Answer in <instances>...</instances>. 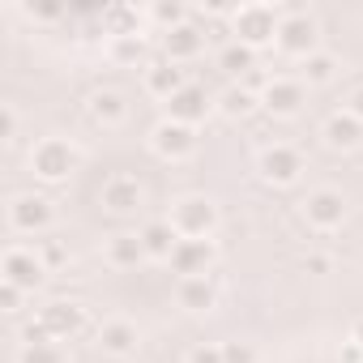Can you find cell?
<instances>
[{
  "mask_svg": "<svg viewBox=\"0 0 363 363\" xmlns=\"http://www.w3.org/2000/svg\"><path fill=\"white\" fill-rule=\"evenodd\" d=\"M167 223H171V231H175L179 240H206V235L214 231V223H218V210H214V201H206V197H179V201L171 206Z\"/></svg>",
  "mask_w": 363,
  "mask_h": 363,
  "instance_id": "cell-1",
  "label": "cell"
},
{
  "mask_svg": "<svg viewBox=\"0 0 363 363\" xmlns=\"http://www.w3.org/2000/svg\"><path fill=\"white\" fill-rule=\"evenodd\" d=\"M274 43H278L286 56H303V60H308V56L316 52V18H312V13H303V9L282 13Z\"/></svg>",
  "mask_w": 363,
  "mask_h": 363,
  "instance_id": "cell-2",
  "label": "cell"
},
{
  "mask_svg": "<svg viewBox=\"0 0 363 363\" xmlns=\"http://www.w3.org/2000/svg\"><path fill=\"white\" fill-rule=\"evenodd\" d=\"M30 167H35L39 179H65V175L77 167V150H73L65 137H43V141H35V150H30Z\"/></svg>",
  "mask_w": 363,
  "mask_h": 363,
  "instance_id": "cell-3",
  "label": "cell"
},
{
  "mask_svg": "<svg viewBox=\"0 0 363 363\" xmlns=\"http://www.w3.org/2000/svg\"><path fill=\"white\" fill-rule=\"evenodd\" d=\"M150 145H154V154H158V158H171V162H179V158H189V154L197 150V137H193V124L162 120V124L150 133Z\"/></svg>",
  "mask_w": 363,
  "mask_h": 363,
  "instance_id": "cell-4",
  "label": "cell"
},
{
  "mask_svg": "<svg viewBox=\"0 0 363 363\" xmlns=\"http://www.w3.org/2000/svg\"><path fill=\"white\" fill-rule=\"evenodd\" d=\"M303 218H308V227H316V231H333V227H342V218H346V201H342V193H337V189H316V193H308V201H303Z\"/></svg>",
  "mask_w": 363,
  "mask_h": 363,
  "instance_id": "cell-5",
  "label": "cell"
},
{
  "mask_svg": "<svg viewBox=\"0 0 363 363\" xmlns=\"http://www.w3.org/2000/svg\"><path fill=\"white\" fill-rule=\"evenodd\" d=\"M43 274H48V265H43V257H39L35 248H9V252H5V282H9V286L35 291V286L43 282Z\"/></svg>",
  "mask_w": 363,
  "mask_h": 363,
  "instance_id": "cell-6",
  "label": "cell"
},
{
  "mask_svg": "<svg viewBox=\"0 0 363 363\" xmlns=\"http://www.w3.org/2000/svg\"><path fill=\"white\" fill-rule=\"evenodd\" d=\"M235 30H240L244 48H261V43H269L278 35V18H274L269 5H248V9L235 13Z\"/></svg>",
  "mask_w": 363,
  "mask_h": 363,
  "instance_id": "cell-7",
  "label": "cell"
},
{
  "mask_svg": "<svg viewBox=\"0 0 363 363\" xmlns=\"http://www.w3.org/2000/svg\"><path fill=\"white\" fill-rule=\"evenodd\" d=\"M303 171V154L295 145H269L261 150V175L269 179V184H295Z\"/></svg>",
  "mask_w": 363,
  "mask_h": 363,
  "instance_id": "cell-8",
  "label": "cell"
},
{
  "mask_svg": "<svg viewBox=\"0 0 363 363\" xmlns=\"http://www.w3.org/2000/svg\"><path fill=\"white\" fill-rule=\"evenodd\" d=\"M48 223H52V201H48V197H35V193L13 197V206H9V227H13L18 235H35V231H43Z\"/></svg>",
  "mask_w": 363,
  "mask_h": 363,
  "instance_id": "cell-9",
  "label": "cell"
},
{
  "mask_svg": "<svg viewBox=\"0 0 363 363\" xmlns=\"http://www.w3.org/2000/svg\"><path fill=\"white\" fill-rule=\"evenodd\" d=\"M82 325H86V312L77 303H48V308H39V333L48 342H65Z\"/></svg>",
  "mask_w": 363,
  "mask_h": 363,
  "instance_id": "cell-10",
  "label": "cell"
},
{
  "mask_svg": "<svg viewBox=\"0 0 363 363\" xmlns=\"http://www.w3.org/2000/svg\"><path fill=\"white\" fill-rule=\"evenodd\" d=\"M210 257H214V244L210 240H179L175 252H171V269L184 274V278H206Z\"/></svg>",
  "mask_w": 363,
  "mask_h": 363,
  "instance_id": "cell-11",
  "label": "cell"
},
{
  "mask_svg": "<svg viewBox=\"0 0 363 363\" xmlns=\"http://www.w3.org/2000/svg\"><path fill=\"white\" fill-rule=\"evenodd\" d=\"M103 206L111 214H133L141 206V184L133 175H111L107 184H103Z\"/></svg>",
  "mask_w": 363,
  "mask_h": 363,
  "instance_id": "cell-12",
  "label": "cell"
},
{
  "mask_svg": "<svg viewBox=\"0 0 363 363\" xmlns=\"http://www.w3.org/2000/svg\"><path fill=\"white\" fill-rule=\"evenodd\" d=\"M261 103H265L274 116H295V111H299V103H303V86H299V82H291V77H274V82L265 86Z\"/></svg>",
  "mask_w": 363,
  "mask_h": 363,
  "instance_id": "cell-13",
  "label": "cell"
},
{
  "mask_svg": "<svg viewBox=\"0 0 363 363\" xmlns=\"http://www.w3.org/2000/svg\"><path fill=\"white\" fill-rule=\"evenodd\" d=\"M175 303L189 308V312H210L218 303V291H214L210 278H184V282H179V291H175Z\"/></svg>",
  "mask_w": 363,
  "mask_h": 363,
  "instance_id": "cell-14",
  "label": "cell"
},
{
  "mask_svg": "<svg viewBox=\"0 0 363 363\" xmlns=\"http://www.w3.org/2000/svg\"><path fill=\"white\" fill-rule=\"evenodd\" d=\"M99 346L107 350V354H133L137 350V325H128V320H107L103 329H99Z\"/></svg>",
  "mask_w": 363,
  "mask_h": 363,
  "instance_id": "cell-15",
  "label": "cell"
},
{
  "mask_svg": "<svg viewBox=\"0 0 363 363\" xmlns=\"http://www.w3.org/2000/svg\"><path fill=\"white\" fill-rule=\"evenodd\" d=\"M184 86H189V82H184V73H179L171 60H167V65L145 69V90H150V94H158V99H167V103H171L179 90H184Z\"/></svg>",
  "mask_w": 363,
  "mask_h": 363,
  "instance_id": "cell-16",
  "label": "cell"
},
{
  "mask_svg": "<svg viewBox=\"0 0 363 363\" xmlns=\"http://www.w3.org/2000/svg\"><path fill=\"white\" fill-rule=\"evenodd\" d=\"M359 137H363V124L346 111V116H329L325 120V141L333 145V150H354L359 145Z\"/></svg>",
  "mask_w": 363,
  "mask_h": 363,
  "instance_id": "cell-17",
  "label": "cell"
},
{
  "mask_svg": "<svg viewBox=\"0 0 363 363\" xmlns=\"http://www.w3.org/2000/svg\"><path fill=\"white\" fill-rule=\"evenodd\" d=\"M124 99L116 94V90H99V94H90V120L94 124H103V128H116L120 120H124Z\"/></svg>",
  "mask_w": 363,
  "mask_h": 363,
  "instance_id": "cell-18",
  "label": "cell"
},
{
  "mask_svg": "<svg viewBox=\"0 0 363 363\" xmlns=\"http://www.w3.org/2000/svg\"><path fill=\"white\" fill-rule=\"evenodd\" d=\"M141 244H145V257H154V261H171L179 235L171 231V223H150V227L141 231Z\"/></svg>",
  "mask_w": 363,
  "mask_h": 363,
  "instance_id": "cell-19",
  "label": "cell"
},
{
  "mask_svg": "<svg viewBox=\"0 0 363 363\" xmlns=\"http://www.w3.org/2000/svg\"><path fill=\"white\" fill-rule=\"evenodd\" d=\"M206 94L197 90V86H184L175 99H171V120H179V124H197L201 116H206Z\"/></svg>",
  "mask_w": 363,
  "mask_h": 363,
  "instance_id": "cell-20",
  "label": "cell"
},
{
  "mask_svg": "<svg viewBox=\"0 0 363 363\" xmlns=\"http://www.w3.org/2000/svg\"><path fill=\"white\" fill-rule=\"evenodd\" d=\"M141 257H145L141 235H116V240L107 244V265H111V269H133Z\"/></svg>",
  "mask_w": 363,
  "mask_h": 363,
  "instance_id": "cell-21",
  "label": "cell"
},
{
  "mask_svg": "<svg viewBox=\"0 0 363 363\" xmlns=\"http://www.w3.org/2000/svg\"><path fill=\"white\" fill-rule=\"evenodd\" d=\"M333 77H337V56L312 52V56L303 60V82H308V86H325V82H333Z\"/></svg>",
  "mask_w": 363,
  "mask_h": 363,
  "instance_id": "cell-22",
  "label": "cell"
},
{
  "mask_svg": "<svg viewBox=\"0 0 363 363\" xmlns=\"http://www.w3.org/2000/svg\"><path fill=\"white\" fill-rule=\"evenodd\" d=\"M197 48H201V39H197V30H193V26H175V30L167 35V56H171V65H175V60L197 56Z\"/></svg>",
  "mask_w": 363,
  "mask_h": 363,
  "instance_id": "cell-23",
  "label": "cell"
},
{
  "mask_svg": "<svg viewBox=\"0 0 363 363\" xmlns=\"http://www.w3.org/2000/svg\"><path fill=\"white\" fill-rule=\"evenodd\" d=\"M22 363H65L56 342H26L22 346Z\"/></svg>",
  "mask_w": 363,
  "mask_h": 363,
  "instance_id": "cell-24",
  "label": "cell"
},
{
  "mask_svg": "<svg viewBox=\"0 0 363 363\" xmlns=\"http://www.w3.org/2000/svg\"><path fill=\"white\" fill-rule=\"evenodd\" d=\"M252 103H257V99H252V90H244V86H235V90L223 94V111H227V116H248Z\"/></svg>",
  "mask_w": 363,
  "mask_h": 363,
  "instance_id": "cell-25",
  "label": "cell"
},
{
  "mask_svg": "<svg viewBox=\"0 0 363 363\" xmlns=\"http://www.w3.org/2000/svg\"><path fill=\"white\" fill-rule=\"evenodd\" d=\"M223 65H227L231 73L252 69V48H244V43H240V48H227V52H223Z\"/></svg>",
  "mask_w": 363,
  "mask_h": 363,
  "instance_id": "cell-26",
  "label": "cell"
},
{
  "mask_svg": "<svg viewBox=\"0 0 363 363\" xmlns=\"http://www.w3.org/2000/svg\"><path fill=\"white\" fill-rule=\"evenodd\" d=\"M252 346L248 342H223V363H252Z\"/></svg>",
  "mask_w": 363,
  "mask_h": 363,
  "instance_id": "cell-27",
  "label": "cell"
},
{
  "mask_svg": "<svg viewBox=\"0 0 363 363\" xmlns=\"http://www.w3.org/2000/svg\"><path fill=\"white\" fill-rule=\"evenodd\" d=\"M39 257H43V265H48V269H56V265L65 261V248H60V244H43V248H39Z\"/></svg>",
  "mask_w": 363,
  "mask_h": 363,
  "instance_id": "cell-28",
  "label": "cell"
},
{
  "mask_svg": "<svg viewBox=\"0 0 363 363\" xmlns=\"http://www.w3.org/2000/svg\"><path fill=\"white\" fill-rule=\"evenodd\" d=\"M189 363H223V346H218V350H193Z\"/></svg>",
  "mask_w": 363,
  "mask_h": 363,
  "instance_id": "cell-29",
  "label": "cell"
},
{
  "mask_svg": "<svg viewBox=\"0 0 363 363\" xmlns=\"http://www.w3.org/2000/svg\"><path fill=\"white\" fill-rule=\"evenodd\" d=\"M346 111H350V116H354V120L363 124V86H359V90L350 94V107H346Z\"/></svg>",
  "mask_w": 363,
  "mask_h": 363,
  "instance_id": "cell-30",
  "label": "cell"
},
{
  "mask_svg": "<svg viewBox=\"0 0 363 363\" xmlns=\"http://www.w3.org/2000/svg\"><path fill=\"white\" fill-rule=\"evenodd\" d=\"M18 299H22V291L5 282V308H9V312H18Z\"/></svg>",
  "mask_w": 363,
  "mask_h": 363,
  "instance_id": "cell-31",
  "label": "cell"
},
{
  "mask_svg": "<svg viewBox=\"0 0 363 363\" xmlns=\"http://www.w3.org/2000/svg\"><path fill=\"white\" fill-rule=\"evenodd\" d=\"M308 269L312 274H329V257H308Z\"/></svg>",
  "mask_w": 363,
  "mask_h": 363,
  "instance_id": "cell-32",
  "label": "cell"
},
{
  "mask_svg": "<svg viewBox=\"0 0 363 363\" xmlns=\"http://www.w3.org/2000/svg\"><path fill=\"white\" fill-rule=\"evenodd\" d=\"M350 342H359V346H363V316L354 320V329H350Z\"/></svg>",
  "mask_w": 363,
  "mask_h": 363,
  "instance_id": "cell-33",
  "label": "cell"
}]
</instances>
